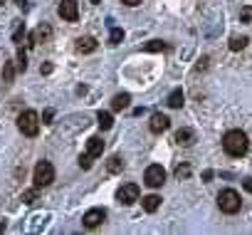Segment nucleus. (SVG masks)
<instances>
[{
  "label": "nucleus",
  "mask_w": 252,
  "mask_h": 235,
  "mask_svg": "<svg viewBox=\"0 0 252 235\" xmlns=\"http://www.w3.org/2000/svg\"><path fill=\"white\" fill-rule=\"evenodd\" d=\"M23 37H25V25H20V28L15 30V35H13V40H15V42H20Z\"/></svg>",
  "instance_id": "cd10ccee"
},
{
  "label": "nucleus",
  "mask_w": 252,
  "mask_h": 235,
  "mask_svg": "<svg viewBox=\"0 0 252 235\" xmlns=\"http://www.w3.org/2000/svg\"><path fill=\"white\" fill-rule=\"evenodd\" d=\"M92 3H94V5H96V3H99V0H92Z\"/></svg>",
  "instance_id": "f704fd0d"
},
{
  "label": "nucleus",
  "mask_w": 252,
  "mask_h": 235,
  "mask_svg": "<svg viewBox=\"0 0 252 235\" xmlns=\"http://www.w3.org/2000/svg\"><path fill=\"white\" fill-rule=\"evenodd\" d=\"M168 127H171V119H168L166 114H154L151 122H149V129H151L154 134H163Z\"/></svg>",
  "instance_id": "1a4fd4ad"
},
{
  "label": "nucleus",
  "mask_w": 252,
  "mask_h": 235,
  "mask_svg": "<svg viewBox=\"0 0 252 235\" xmlns=\"http://www.w3.org/2000/svg\"><path fill=\"white\" fill-rule=\"evenodd\" d=\"M5 230V220H0V233H3Z\"/></svg>",
  "instance_id": "473e14b6"
},
{
  "label": "nucleus",
  "mask_w": 252,
  "mask_h": 235,
  "mask_svg": "<svg viewBox=\"0 0 252 235\" xmlns=\"http://www.w3.org/2000/svg\"><path fill=\"white\" fill-rule=\"evenodd\" d=\"M139 186L136 183H124L119 191H116V201L119 203H124V205H131V203H136L139 201Z\"/></svg>",
  "instance_id": "423d86ee"
},
{
  "label": "nucleus",
  "mask_w": 252,
  "mask_h": 235,
  "mask_svg": "<svg viewBox=\"0 0 252 235\" xmlns=\"http://www.w3.org/2000/svg\"><path fill=\"white\" fill-rule=\"evenodd\" d=\"M166 101H168V106H171V109H181V106H183V101H186V97H183V92H181V89H173V92L168 94V99H166Z\"/></svg>",
  "instance_id": "dca6fc26"
},
{
  "label": "nucleus",
  "mask_w": 252,
  "mask_h": 235,
  "mask_svg": "<svg viewBox=\"0 0 252 235\" xmlns=\"http://www.w3.org/2000/svg\"><path fill=\"white\" fill-rule=\"evenodd\" d=\"M23 201H25L28 205H30V203H35V201H37V186H35V188H30V191H25V193H23Z\"/></svg>",
  "instance_id": "b1692460"
},
{
  "label": "nucleus",
  "mask_w": 252,
  "mask_h": 235,
  "mask_svg": "<svg viewBox=\"0 0 252 235\" xmlns=\"http://www.w3.org/2000/svg\"><path fill=\"white\" fill-rule=\"evenodd\" d=\"M13 77H15V67H13V62H5V67H3V82L10 84Z\"/></svg>",
  "instance_id": "412c9836"
},
{
  "label": "nucleus",
  "mask_w": 252,
  "mask_h": 235,
  "mask_svg": "<svg viewBox=\"0 0 252 235\" xmlns=\"http://www.w3.org/2000/svg\"><path fill=\"white\" fill-rule=\"evenodd\" d=\"M247 42H250V40H247L245 35H242V37H232V40H230V50H232V52L245 50V47H247Z\"/></svg>",
  "instance_id": "aec40b11"
},
{
  "label": "nucleus",
  "mask_w": 252,
  "mask_h": 235,
  "mask_svg": "<svg viewBox=\"0 0 252 235\" xmlns=\"http://www.w3.org/2000/svg\"><path fill=\"white\" fill-rule=\"evenodd\" d=\"M188 176H190V166H188V164H181V166L176 168V178H178V181H186Z\"/></svg>",
  "instance_id": "5701e85b"
},
{
  "label": "nucleus",
  "mask_w": 252,
  "mask_h": 235,
  "mask_svg": "<svg viewBox=\"0 0 252 235\" xmlns=\"http://www.w3.org/2000/svg\"><path fill=\"white\" fill-rule=\"evenodd\" d=\"M50 37H52V28H50V25H45V23L32 33V40H35V42H47Z\"/></svg>",
  "instance_id": "4468645a"
},
{
  "label": "nucleus",
  "mask_w": 252,
  "mask_h": 235,
  "mask_svg": "<svg viewBox=\"0 0 252 235\" xmlns=\"http://www.w3.org/2000/svg\"><path fill=\"white\" fill-rule=\"evenodd\" d=\"M0 5H5V0H0Z\"/></svg>",
  "instance_id": "72a5a7b5"
},
{
  "label": "nucleus",
  "mask_w": 252,
  "mask_h": 235,
  "mask_svg": "<svg viewBox=\"0 0 252 235\" xmlns=\"http://www.w3.org/2000/svg\"><path fill=\"white\" fill-rule=\"evenodd\" d=\"M104 220H106V210H104V208H92V210H87V213H84V218H82L84 228H89V230L99 228Z\"/></svg>",
  "instance_id": "6e6552de"
},
{
  "label": "nucleus",
  "mask_w": 252,
  "mask_h": 235,
  "mask_svg": "<svg viewBox=\"0 0 252 235\" xmlns=\"http://www.w3.org/2000/svg\"><path fill=\"white\" fill-rule=\"evenodd\" d=\"M144 183H146L149 188H161V186L166 183V168H163L161 164H151V166L146 168V173H144Z\"/></svg>",
  "instance_id": "39448f33"
},
{
  "label": "nucleus",
  "mask_w": 252,
  "mask_h": 235,
  "mask_svg": "<svg viewBox=\"0 0 252 235\" xmlns=\"http://www.w3.org/2000/svg\"><path fill=\"white\" fill-rule=\"evenodd\" d=\"M96 124H99V129H111V124H114V116L109 114V111H99L96 114Z\"/></svg>",
  "instance_id": "f3484780"
},
{
  "label": "nucleus",
  "mask_w": 252,
  "mask_h": 235,
  "mask_svg": "<svg viewBox=\"0 0 252 235\" xmlns=\"http://www.w3.org/2000/svg\"><path fill=\"white\" fill-rule=\"evenodd\" d=\"M129 104H131V97L126 94V92H124V94H116V97L111 99V109H114V111H121V109H129Z\"/></svg>",
  "instance_id": "ddd939ff"
},
{
  "label": "nucleus",
  "mask_w": 252,
  "mask_h": 235,
  "mask_svg": "<svg viewBox=\"0 0 252 235\" xmlns=\"http://www.w3.org/2000/svg\"><path fill=\"white\" fill-rule=\"evenodd\" d=\"M121 3H126L129 8H134V5H139V3H141V0H121Z\"/></svg>",
  "instance_id": "c756f323"
},
{
  "label": "nucleus",
  "mask_w": 252,
  "mask_h": 235,
  "mask_svg": "<svg viewBox=\"0 0 252 235\" xmlns=\"http://www.w3.org/2000/svg\"><path fill=\"white\" fill-rule=\"evenodd\" d=\"M32 181H35L37 188L50 186V183L55 181V166H52L50 161H40V164L35 166V171H32Z\"/></svg>",
  "instance_id": "20e7f679"
},
{
  "label": "nucleus",
  "mask_w": 252,
  "mask_h": 235,
  "mask_svg": "<svg viewBox=\"0 0 252 235\" xmlns=\"http://www.w3.org/2000/svg\"><path fill=\"white\" fill-rule=\"evenodd\" d=\"M52 116H55V111H52V109H47V111H45V116H42L45 124H50V122H52Z\"/></svg>",
  "instance_id": "c85d7f7f"
},
{
  "label": "nucleus",
  "mask_w": 252,
  "mask_h": 235,
  "mask_svg": "<svg viewBox=\"0 0 252 235\" xmlns=\"http://www.w3.org/2000/svg\"><path fill=\"white\" fill-rule=\"evenodd\" d=\"M92 161H94V156H89V154H82V156H79V166H82L84 171L92 168Z\"/></svg>",
  "instance_id": "a878e982"
},
{
  "label": "nucleus",
  "mask_w": 252,
  "mask_h": 235,
  "mask_svg": "<svg viewBox=\"0 0 252 235\" xmlns=\"http://www.w3.org/2000/svg\"><path fill=\"white\" fill-rule=\"evenodd\" d=\"M18 129H20L23 136H30V139L37 136V132H40V116H37L35 109H25L18 116Z\"/></svg>",
  "instance_id": "f03ea898"
},
{
  "label": "nucleus",
  "mask_w": 252,
  "mask_h": 235,
  "mask_svg": "<svg viewBox=\"0 0 252 235\" xmlns=\"http://www.w3.org/2000/svg\"><path fill=\"white\" fill-rule=\"evenodd\" d=\"M141 205H144V210H146V213H156V210L161 208V198H158L156 193H149V196H144V198H141Z\"/></svg>",
  "instance_id": "9b49d317"
},
{
  "label": "nucleus",
  "mask_w": 252,
  "mask_h": 235,
  "mask_svg": "<svg viewBox=\"0 0 252 235\" xmlns=\"http://www.w3.org/2000/svg\"><path fill=\"white\" fill-rule=\"evenodd\" d=\"M245 191L252 193V178H245Z\"/></svg>",
  "instance_id": "7c9ffc66"
},
{
  "label": "nucleus",
  "mask_w": 252,
  "mask_h": 235,
  "mask_svg": "<svg viewBox=\"0 0 252 235\" xmlns=\"http://www.w3.org/2000/svg\"><path fill=\"white\" fill-rule=\"evenodd\" d=\"M193 139H195V134H193V129H178V132H176V144H183V146H190V144H193Z\"/></svg>",
  "instance_id": "2eb2a0df"
},
{
  "label": "nucleus",
  "mask_w": 252,
  "mask_h": 235,
  "mask_svg": "<svg viewBox=\"0 0 252 235\" xmlns=\"http://www.w3.org/2000/svg\"><path fill=\"white\" fill-rule=\"evenodd\" d=\"M240 20H242V23H252V5H245V8L240 10Z\"/></svg>",
  "instance_id": "bb28decb"
},
{
  "label": "nucleus",
  "mask_w": 252,
  "mask_h": 235,
  "mask_svg": "<svg viewBox=\"0 0 252 235\" xmlns=\"http://www.w3.org/2000/svg\"><path fill=\"white\" fill-rule=\"evenodd\" d=\"M60 18L67 23H77L79 18V8H77V0H60V8H57Z\"/></svg>",
  "instance_id": "0eeeda50"
},
{
  "label": "nucleus",
  "mask_w": 252,
  "mask_h": 235,
  "mask_svg": "<svg viewBox=\"0 0 252 235\" xmlns=\"http://www.w3.org/2000/svg\"><path fill=\"white\" fill-rule=\"evenodd\" d=\"M94 50H96V40H94V37H79V40H77V52L89 55V52H94Z\"/></svg>",
  "instance_id": "f8f14e48"
},
{
  "label": "nucleus",
  "mask_w": 252,
  "mask_h": 235,
  "mask_svg": "<svg viewBox=\"0 0 252 235\" xmlns=\"http://www.w3.org/2000/svg\"><path fill=\"white\" fill-rule=\"evenodd\" d=\"M87 154L94 156V159H99V156L104 154V141H101L99 136H92V139L87 141Z\"/></svg>",
  "instance_id": "9d476101"
},
{
  "label": "nucleus",
  "mask_w": 252,
  "mask_h": 235,
  "mask_svg": "<svg viewBox=\"0 0 252 235\" xmlns=\"http://www.w3.org/2000/svg\"><path fill=\"white\" fill-rule=\"evenodd\" d=\"M144 50H146V52H166V50H168V45H163L161 40H151V42H146V45H144Z\"/></svg>",
  "instance_id": "6ab92c4d"
},
{
  "label": "nucleus",
  "mask_w": 252,
  "mask_h": 235,
  "mask_svg": "<svg viewBox=\"0 0 252 235\" xmlns=\"http://www.w3.org/2000/svg\"><path fill=\"white\" fill-rule=\"evenodd\" d=\"M222 149H225L227 156H235V159H237V156H245L247 149H250V139H247L245 132L230 129V132L222 136Z\"/></svg>",
  "instance_id": "f257e3e1"
},
{
  "label": "nucleus",
  "mask_w": 252,
  "mask_h": 235,
  "mask_svg": "<svg viewBox=\"0 0 252 235\" xmlns=\"http://www.w3.org/2000/svg\"><path fill=\"white\" fill-rule=\"evenodd\" d=\"M40 72H42V74H50V72H52V65H42V69H40Z\"/></svg>",
  "instance_id": "2f4dec72"
},
{
  "label": "nucleus",
  "mask_w": 252,
  "mask_h": 235,
  "mask_svg": "<svg viewBox=\"0 0 252 235\" xmlns=\"http://www.w3.org/2000/svg\"><path fill=\"white\" fill-rule=\"evenodd\" d=\"M106 171H109V173H121V171H124V159H121V156H111V159L106 161Z\"/></svg>",
  "instance_id": "a211bd4d"
},
{
  "label": "nucleus",
  "mask_w": 252,
  "mask_h": 235,
  "mask_svg": "<svg viewBox=\"0 0 252 235\" xmlns=\"http://www.w3.org/2000/svg\"><path fill=\"white\" fill-rule=\"evenodd\" d=\"M124 40V30L121 28H111V33H109V42L111 45H119Z\"/></svg>",
  "instance_id": "4be33fe9"
},
{
  "label": "nucleus",
  "mask_w": 252,
  "mask_h": 235,
  "mask_svg": "<svg viewBox=\"0 0 252 235\" xmlns=\"http://www.w3.org/2000/svg\"><path fill=\"white\" fill-rule=\"evenodd\" d=\"M218 205H220V210H222V213L235 215V213L240 210V205H242L240 193H237L235 188H225V191H220V193H218Z\"/></svg>",
  "instance_id": "7ed1b4c3"
},
{
  "label": "nucleus",
  "mask_w": 252,
  "mask_h": 235,
  "mask_svg": "<svg viewBox=\"0 0 252 235\" xmlns=\"http://www.w3.org/2000/svg\"><path fill=\"white\" fill-rule=\"evenodd\" d=\"M25 69H28V55L20 50L18 52V72H25Z\"/></svg>",
  "instance_id": "393cba45"
}]
</instances>
